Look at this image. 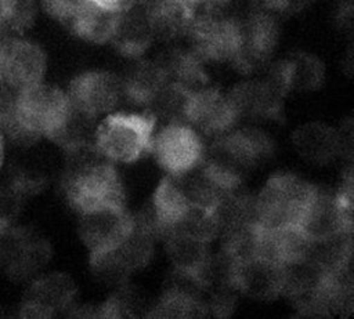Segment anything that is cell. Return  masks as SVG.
<instances>
[{"mask_svg": "<svg viewBox=\"0 0 354 319\" xmlns=\"http://www.w3.org/2000/svg\"><path fill=\"white\" fill-rule=\"evenodd\" d=\"M86 0H41L44 11L54 19L68 25Z\"/></svg>", "mask_w": 354, "mask_h": 319, "instance_id": "ac0fdd59", "label": "cell"}, {"mask_svg": "<svg viewBox=\"0 0 354 319\" xmlns=\"http://www.w3.org/2000/svg\"><path fill=\"white\" fill-rule=\"evenodd\" d=\"M239 113L231 97L210 88L188 91L185 101V122L196 131L223 135L230 131Z\"/></svg>", "mask_w": 354, "mask_h": 319, "instance_id": "ba28073f", "label": "cell"}, {"mask_svg": "<svg viewBox=\"0 0 354 319\" xmlns=\"http://www.w3.org/2000/svg\"><path fill=\"white\" fill-rule=\"evenodd\" d=\"M97 6L115 10V11H127L129 8L134 7L140 0H87Z\"/></svg>", "mask_w": 354, "mask_h": 319, "instance_id": "d6986e66", "label": "cell"}, {"mask_svg": "<svg viewBox=\"0 0 354 319\" xmlns=\"http://www.w3.org/2000/svg\"><path fill=\"white\" fill-rule=\"evenodd\" d=\"M297 144L301 148V151L307 152L310 156L315 155H324L325 152L333 149L335 138L324 127H308L300 131V135L297 138Z\"/></svg>", "mask_w": 354, "mask_h": 319, "instance_id": "e0dca14e", "label": "cell"}, {"mask_svg": "<svg viewBox=\"0 0 354 319\" xmlns=\"http://www.w3.org/2000/svg\"><path fill=\"white\" fill-rule=\"evenodd\" d=\"M189 25L198 54L213 59L234 58L241 54L242 28L234 21L205 15L192 18Z\"/></svg>", "mask_w": 354, "mask_h": 319, "instance_id": "8fae6325", "label": "cell"}, {"mask_svg": "<svg viewBox=\"0 0 354 319\" xmlns=\"http://www.w3.org/2000/svg\"><path fill=\"white\" fill-rule=\"evenodd\" d=\"M47 57L43 48L25 37L0 35V90L15 94L44 80Z\"/></svg>", "mask_w": 354, "mask_h": 319, "instance_id": "5b68a950", "label": "cell"}, {"mask_svg": "<svg viewBox=\"0 0 354 319\" xmlns=\"http://www.w3.org/2000/svg\"><path fill=\"white\" fill-rule=\"evenodd\" d=\"M72 156L64 182L69 204L79 213L124 206V191L113 164L94 144L68 151Z\"/></svg>", "mask_w": 354, "mask_h": 319, "instance_id": "7a4b0ae2", "label": "cell"}, {"mask_svg": "<svg viewBox=\"0 0 354 319\" xmlns=\"http://www.w3.org/2000/svg\"><path fill=\"white\" fill-rule=\"evenodd\" d=\"M4 159H6V135L0 126V170L4 164Z\"/></svg>", "mask_w": 354, "mask_h": 319, "instance_id": "ffe728a7", "label": "cell"}, {"mask_svg": "<svg viewBox=\"0 0 354 319\" xmlns=\"http://www.w3.org/2000/svg\"><path fill=\"white\" fill-rule=\"evenodd\" d=\"M153 127L152 115L112 112L97 123L94 145L111 163H131L151 149Z\"/></svg>", "mask_w": 354, "mask_h": 319, "instance_id": "277c9868", "label": "cell"}, {"mask_svg": "<svg viewBox=\"0 0 354 319\" xmlns=\"http://www.w3.org/2000/svg\"><path fill=\"white\" fill-rule=\"evenodd\" d=\"M166 239L167 255L177 272L201 282L210 262L209 242L181 232H170Z\"/></svg>", "mask_w": 354, "mask_h": 319, "instance_id": "7c38bea8", "label": "cell"}, {"mask_svg": "<svg viewBox=\"0 0 354 319\" xmlns=\"http://www.w3.org/2000/svg\"><path fill=\"white\" fill-rule=\"evenodd\" d=\"M202 302L192 293L171 289L165 293L151 312L152 318H192L201 313Z\"/></svg>", "mask_w": 354, "mask_h": 319, "instance_id": "9a60e30c", "label": "cell"}, {"mask_svg": "<svg viewBox=\"0 0 354 319\" xmlns=\"http://www.w3.org/2000/svg\"><path fill=\"white\" fill-rule=\"evenodd\" d=\"M72 296V283L64 275H50L33 286L32 297L24 305V315L50 318L55 311L68 307Z\"/></svg>", "mask_w": 354, "mask_h": 319, "instance_id": "5bb4252c", "label": "cell"}, {"mask_svg": "<svg viewBox=\"0 0 354 319\" xmlns=\"http://www.w3.org/2000/svg\"><path fill=\"white\" fill-rule=\"evenodd\" d=\"M149 151L170 175L194 168L205 157V146L199 131L187 122H170L155 133Z\"/></svg>", "mask_w": 354, "mask_h": 319, "instance_id": "8992f818", "label": "cell"}, {"mask_svg": "<svg viewBox=\"0 0 354 319\" xmlns=\"http://www.w3.org/2000/svg\"><path fill=\"white\" fill-rule=\"evenodd\" d=\"M32 17L30 0H0V35L17 32Z\"/></svg>", "mask_w": 354, "mask_h": 319, "instance_id": "2e32d148", "label": "cell"}, {"mask_svg": "<svg viewBox=\"0 0 354 319\" xmlns=\"http://www.w3.org/2000/svg\"><path fill=\"white\" fill-rule=\"evenodd\" d=\"M317 189L293 174L270 178L254 199L256 225L264 229L299 228Z\"/></svg>", "mask_w": 354, "mask_h": 319, "instance_id": "3957f363", "label": "cell"}, {"mask_svg": "<svg viewBox=\"0 0 354 319\" xmlns=\"http://www.w3.org/2000/svg\"><path fill=\"white\" fill-rule=\"evenodd\" d=\"M71 110L66 91L43 80L12 95L0 110V126L21 139H54Z\"/></svg>", "mask_w": 354, "mask_h": 319, "instance_id": "6da1fadb", "label": "cell"}, {"mask_svg": "<svg viewBox=\"0 0 354 319\" xmlns=\"http://www.w3.org/2000/svg\"><path fill=\"white\" fill-rule=\"evenodd\" d=\"M71 105L97 119L112 113L124 97L123 81L106 70H88L77 75L66 91Z\"/></svg>", "mask_w": 354, "mask_h": 319, "instance_id": "52a82bcc", "label": "cell"}, {"mask_svg": "<svg viewBox=\"0 0 354 319\" xmlns=\"http://www.w3.org/2000/svg\"><path fill=\"white\" fill-rule=\"evenodd\" d=\"M122 12L86 0L66 26L86 41L97 44L108 43L115 36Z\"/></svg>", "mask_w": 354, "mask_h": 319, "instance_id": "4fadbf2b", "label": "cell"}, {"mask_svg": "<svg viewBox=\"0 0 354 319\" xmlns=\"http://www.w3.org/2000/svg\"><path fill=\"white\" fill-rule=\"evenodd\" d=\"M230 282L242 293L256 298H270L282 293V265L260 255L238 261L228 260Z\"/></svg>", "mask_w": 354, "mask_h": 319, "instance_id": "30bf717a", "label": "cell"}, {"mask_svg": "<svg viewBox=\"0 0 354 319\" xmlns=\"http://www.w3.org/2000/svg\"><path fill=\"white\" fill-rule=\"evenodd\" d=\"M80 217V238L90 250V257L113 249L134 226V218L124 206L102 207L83 213Z\"/></svg>", "mask_w": 354, "mask_h": 319, "instance_id": "9c48e42d", "label": "cell"}]
</instances>
